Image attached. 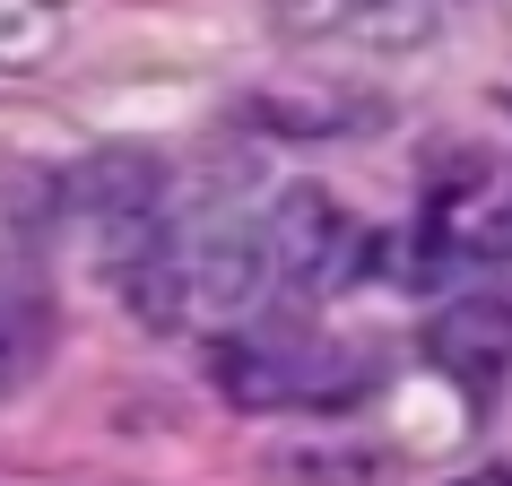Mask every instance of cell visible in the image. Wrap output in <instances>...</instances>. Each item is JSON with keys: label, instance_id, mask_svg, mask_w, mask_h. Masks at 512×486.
Masks as SVG:
<instances>
[{"label": "cell", "instance_id": "cell-7", "mask_svg": "<svg viewBox=\"0 0 512 486\" xmlns=\"http://www.w3.org/2000/svg\"><path fill=\"white\" fill-rule=\"evenodd\" d=\"M44 356H53V296L0 270V400L44 374Z\"/></svg>", "mask_w": 512, "mask_h": 486}, {"label": "cell", "instance_id": "cell-8", "mask_svg": "<svg viewBox=\"0 0 512 486\" xmlns=\"http://www.w3.org/2000/svg\"><path fill=\"white\" fill-rule=\"evenodd\" d=\"M469 252H478V261H512V191H504V200H495V209L478 217V235H469Z\"/></svg>", "mask_w": 512, "mask_h": 486}, {"label": "cell", "instance_id": "cell-4", "mask_svg": "<svg viewBox=\"0 0 512 486\" xmlns=\"http://www.w3.org/2000/svg\"><path fill=\"white\" fill-rule=\"evenodd\" d=\"M70 217H87L113 243V261H131L139 243L165 226V165L148 148H131V139L87 148V165L70 174Z\"/></svg>", "mask_w": 512, "mask_h": 486}, {"label": "cell", "instance_id": "cell-2", "mask_svg": "<svg viewBox=\"0 0 512 486\" xmlns=\"http://www.w3.org/2000/svg\"><path fill=\"white\" fill-rule=\"evenodd\" d=\"M165 252L183 278V313L191 322H243L270 296V252H261V217L235 209H200V217H165Z\"/></svg>", "mask_w": 512, "mask_h": 486}, {"label": "cell", "instance_id": "cell-1", "mask_svg": "<svg viewBox=\"0 0 512 486\" xmlns=\"http://www.w3.org/2000/svg\"><path fill=\"white\" fill-rule=\"evenodd\" d=\"M209 382L235 408H330L365 391L374 365H356L339 339H313V330H235V339H217Z\"/></svg>", "mask_w": 512, "mask_h": 486}, {"label": "cell", "instance_id": "cell-9", "mask_svg": "<svg viewBox=\"0 0 512 486\" xmlns=\"http://www.w3.org/2000/svg\"><path fill=\"white\" fill-rule=\"evenodd\" d=\"M469 486H512V469H486V478H469Z\"/></svg>", "mask_w": 512, "mask_h": 486}, {"label": "cell", "instance_id": "cell-5", "mask_svg": "<svg viewBox=\"0 0 512 486\" xmlns=\"http://www.w3.org/2000/svg\"><path fill=\"white\" fill-rule=\"evenodd\" d=\"M270 27L296 44H356V53H408L434 35V0H270Z\"/></svg>", "mask_w": 512, "mask_h": 486}, {"label": "cell", "instance_id": "cell-3", "mask_svg": "<svg viewBox=\"0 0 512 486\" xmlns=\"http://www.w3.org/2000/svg\"><path fill=\"white\" fill-rule=\"evenodd\" d=\"M261 252H270V287L278 296H339L365 261H374V235H356L348 209L330 200V191L296 183V191H278L270 209H261Z\"/></svg>", "mask_w": 512, "mask_h": 486}, {"label": "cell", "instance_id": "cell-6", "mask_svg": "<svg viewBox=\"0 0 512 486\" xmlns=\"http://www.w3.org/2000/svg\"><path fill=\"white\" fill-rule=\"evenodd\" d=\"M434 365L452 382H469V391H495V382L512 374V304L504 296H469L452 304L443 322H434Z\"/></svg>", "mask_w": 512, "mask_h": 486}]
</instances>
